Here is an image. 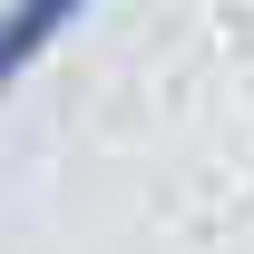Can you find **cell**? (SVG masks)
<instances>
[{
	"mask_svg": "<svg viewBox=\"0 0 254 254\" xmlns=\"http://www.w3.org/2000/svg\"><path fill=\"white\" fill-rule=\"evenodd\" d=\"M88 10H98V0H0V98L20 88V78L88 20Z\"/></svg>",
	"mask_w": 254,
	"mask_h": 254,
	"instance_id": "6da1fadb",
	"label": "cell"
}]
</instances>
